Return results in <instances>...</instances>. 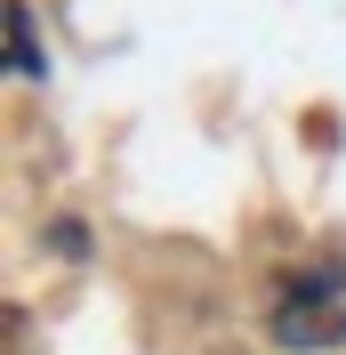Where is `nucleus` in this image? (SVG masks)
Returning a JSON list of instances; mask_svg holds the SVG:
<instances>
[{
	"mask_svg": "<svg viewBox=\"0 0 346 355\" xmlns=\"http://www.w3.org/2000/svg\"><path fill=\"white\" fill-rule=\"evenodd\" d=\"M8 65L24 73V81H41V41H33V8H24V0H8Z\"/></svg>",
	"mask_w": 346,
	"mask_h": 355,
	"instance_id": "f257e3e1",
	"label": "nucleus"
}]
</instances>
